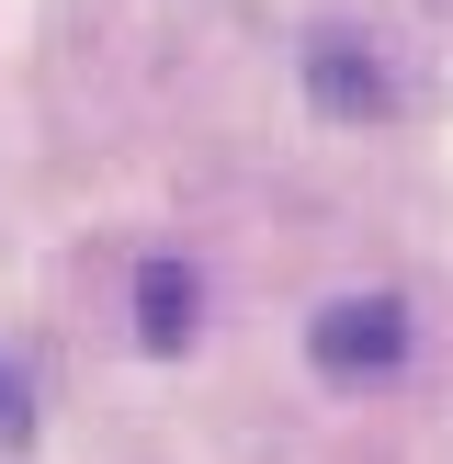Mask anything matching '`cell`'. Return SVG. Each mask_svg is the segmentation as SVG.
Returning <instances> with one entry per match:
<instances>
[{
    "instance_id": "cell-1",
    "label": "cell",
    "mask_w": 453,
    "mask_h": 464,
    "mask_svg": "<svg viewBox=\"0 0 453 464\" xmlns=\"http://www.w3.org/2000/svg\"><path fill=\"white\" fill-rule=\"evenodd\" d=\"M397 340H408L397 295H352V306L317 317V362H329V374H385V362H397Z\"/></svg>"
},
{
    "instance_id": "cell-2",
    "label": "cell",
    "mask_w": 453,
    "mask_h": 464,
    "mask_svg": "<svg viewBox=\"0 0 453 464\" xmlns=\"http://www.w3.org/2000/svg\"><path fill=\"white\" fill-rule=\"evenodd\" d=\"M136 306H148V340H181V329H193V284H181L170 261H159L148 284H136Z\"/></svg>"
}]
</instances>
